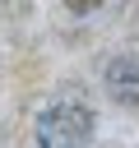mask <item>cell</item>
Segmentation results:
<instances>
[{
  "label": "cell",
  "instance_id": "1",
  "mask_svg": "<svg viewBox=\"0 0 139 148\" xmlns=\"http://www.w3.org/2000/svg\"><path fill=\"white\" fill-rule=\"evenodd\" d=\"M93 111L83 102H56L37 116V148H88Z\"/></svg>",
  "mask_w": 139,
  "mask_h": 148
},
{
  "label": "cell",
  "instance_id": "2",
  "mask_svg": "<svg viewBox=\"0 0 139 148\" xmlns=\"http://www.w3.org/2000/svg\"><path fill=\"white\" fill-rule=\"evenodd\" d=\"M102 83H107V92H111L116 102L139 106V56H116V60L107 65Z\"/></svg>",
  "mask_w": 139,
  "mask_h": 148
}]
</instances>
